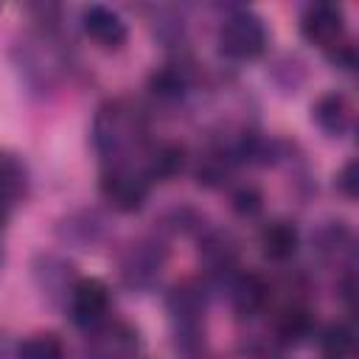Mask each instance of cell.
<instances>
[{"label":"cell","instance_id":"2","mask_svg":"<svg viewBox=\"0 0 359 359\" xmlns=\"http://www.w3.org/2000/svg\"><path fill=\"white\" fill-rule=\"evenodd\" d=\"M216 42H219L222 56L233 62H250L266 50V25L255 11L238 8L227 14L224 22L219 25Z\"/></svg>","mask_w":359,"mask_h":359},{"label":"cell","instance_id":"16","mask_svg":"<svg viewBox=\"0 0 359 359\" xmlns=\"http://www.w3.org/2000/svg\"><path fill=\"white\" fill-rule=\"evenodd\" d=\"M278 337L280 342H303L314 331V317L303 303H292L278 314Z\"/></svg>","mask_w":359,"mask_h":359},{"label":"cell","instance_id":"4","mask_svg":"<svg viewBox=\"0 0 359 359\" xmlns=\"http://www.w3.org/2000/svg\"><path fill=\"white\" fill-rule=\"evenodd\" d=\"M165 261H168L165 244L157 241V238H151V236H146V238H137V241L126 244V250L118 258V272H121V280L129 289L146 292L163 275Z\"/></svg>","mask_w":359,"mask_h":359},{"label":"cell","instance_id":"22","mask_svg":"<svg viewBox=\"0 0 359 359\" xmlns=\"http://www.w3.org/2000/svg\"><path fill=\"white\" fill-rule=\"evenodd\" d=\"M328 59H331V65H337V67H342V70H353L356 67V48L345 39L342 45H337L334 50H328L325 53Z\"/></svg>","mask_w":359,"mask_h":359},{"label":"cell","instance_id":"11","mask_svg":"<svg viewBox=\"0 0 359 359\" xmlns=\"http://www.w3.org/2000/svg\"><path fill=\"white\" fill-rule=\"evenodd\" d=\"M185 163H188V151H185L182 143H177V140H160L157 146H151L146 151L140 168L146 171V177L151 182H168V180H174V177L182 174Z\"/></svg>","mask_w":359,"mask_h":359},{"label":"cell","instance_id":"8","mask_svg":"<svg viewBox=\"0 0 359 359\" xmlns=\"http://www.w3.org/2000/svg\"><path fill=\"white\" fill-rule=\"evenodd\" d=\"M168 314L185 339H196L205 320V289L199 280H182L168 294Z\"/></svg>","mask_w":359,"mask_h":359},{"label":"cell","instance_id":"13","mask_svg":"<svg viewBox=\"0 0 359 359\" xmlns=\"http://www.w3.org/2000/svg\"><path fill=\"white\" fill-rule=\"evenodd\" d=\"M258 244H261L264 258H269V261H275V264H283V261H289V258L297 252V247H300V233H297V227H294L292 222L275 219V222H269V224L261 227Z\"/></svg>","mask_w":359,"mask_h":359},{"label":"cell","instance_id":"19","mask_svg":"<svg viewBox=\"0 0 359 359\" xmlns=\"http://www.w3.org/2000/svg\"><path fill=\"white\" fill-rule=\"evenodd\" d=\"M17 359H65V345L53 331H36L17 345Z\"/></svg>","mask_w":359,"mask_h":359},{"label":"cell","instance_id":"15","mask_svg":"<svg viewBox=\"0 0 359 359\" xmlns=\"http://www.w3.org/2000/svg\"><path fill=\"white\" fill-rule=\"evenodd\" d=\"M25 194H28L25 163L11 151H0V199L6 205H14V202L25 199Z\"/></svg>","mask_w":359,"mask_h":359},{"label":"cell","instance_id":"18","mask_svg":"<svg viewBox=\"0 0 359 359\" xmlns=\"http://www.w3.org/2000/svg\"><path fill=\"white\" fill-rule=\"evenodd\" d=\"M320 348L325 359H351L356 351V331L348 323H331L320 334Z\"/></svg>","mask_w":359,"mask_h":359},{"label":"cell","instance_id":"14","mask_svg":"<svg viewBox=\"0 0 359 359\" xmlns=\"http://www.w3.org/2000/svg\"><path fill=\"white\" fill-rule=\"evenodd\" d=\"M191 87V70L185 65H163L149 76V90L157 101H180Z\"/></svg>","mask_w":359,"mask_h":359},{"label":"cell","instance_id":"10","mask_svg":"<svg viewBox=\"0 0 359 359\" xmlns=\"http://www.w3.org/2000/svg\"><path fill=\"white\" fill-rule=\"evenodd\" d=\"M81 28L95 45L107 50H118L129 36L123 17L107 6H87L81 14Z\"/></svg>","mask_w":359,"mask_h":359},{"label":"cell","instance_id":"3","mask_svg":"<svg viewBox=\"0 0 359 359\" xmlns=\"http://www.w3.org/2000/svg\"><path fill=\"white\" fill-rule=\"evenodd\" d=\"M98 188H101L104 202L112 210L135 213L146 205L149 191H151V180L146 177V171L140 165H132L129 160H123V163H107Z\"/></svg>","mask_w":359,"mask_h":359},{"label":"cell","instance_id":"1","mask_svg":"<svg viewBox=\"0 0 359 359\" xmlns=\"http://www.w3.org/2000/svg\"><path fill=\"white\" fill-rule=\"evenodd\" d=\"M146 135V115L129 98H109L93 121V146L107 163H123Z\"/></svg>","mask_w":359,"mask_h":359},{"label":"cell","instance_id":"6","mask_svg":"<svg viewBox=\"0 0 359 359\" xmlns=\"http://www.w3.org/2000/svg\"><path fill=\"white\" fill-rule=\"evenodd\" d=\"M137 331L123 320H104L90 328L84 342L87 359H135L137 353Z\"/></svg>","mask_w":359,"mask_h":359},{"label":"cell","instance_id":"23","mask_svg":"<svg viewBox=\"0 0 359 359\" xmlns=\"http://www.w3.org/2000/svg\"><path fill=\"white\" fill-rule=\"evenodd\" d=\"M8 208H11V205H6V202L0 199V230H3V227H6V222H8Z\"/></svg>","mask_w":359,"mask_h":359},{"label":"cell","instance_id":"9","mask_svg":"<svg viewBox=\"0 0 359 359\" xmlns=\"http://www.w3.org/2000/svg\"><path fill=\"white\" fill-rule=\"evenodd\" d=\"M311 121L331 137H342L353 129L356 121V107L351 101V95L339 93V90H328L323 93L314 104H311Z\"/></svg>","mask_w":359,"mask_h":359},{"label":"cell","instance_id":"7","mask_svg":"<svg viewBox=\"0 0 359 359\" xmlns=\"http://www.w3.org/2000/svg\"><path fill=\"white\" fill-rule=\"evenodd\" d=\"M73 323L93 328L107 320L109 311V286L98 278H79L67 294Z\"/></svg>","mask_w":359,"mask_h":359},{"label":"cell","instance_id":"17","mask_svg":"<svg viewBox=\"0 0 359 359\" xmlns=\"http://www.w3.org/2000/svg\"><path fill=\"white\" fill-rule=\"evenodd\" d=\"M199 252H202V261H205L210 269H216V272L233 269V266H236V258H238L236 241H233L227 233H208Z\"/></svg>","mask_w":359,"mask_h":359},{"label":"cell","instance_id":"21","mask_svg":"<svg viewBox=\"0 0 359 359\" xmlns=\"http://www.w3.org/2000/svg\"><path fill=\"white\" fill-rule=\"evenodd\" d=\"M334 185H337V191H339L345 199H356V194H359V163H356V160H348V163L339 168Z\"/></svg>","mask_w":359,"mask_h":359},{"label":"cell","instance_id":"5","mask_svg":"<svg viewBox=\"0 0 359 359\" xmlns=\"http://www.w3.org/2000/svg\"><path fill=\"white\" fill-rule=\"evenodd\" d=\"M300 34L320 50H334L345 42V11L337 3H311L300 14Z\"/></svg>","mask_w":359,"mask_h":359},{"label":"cell","instance_id":"20","mask_svg":"<svg viewBox=\"0 0 359 359\" xmlns=\"http://www.w3.org/2000/svg\"><path fill=\"white\" fill-rule=\"evenodd\" d=\"M230 199H233V210L238 216H255L264 208V196H261V191L255 185H238Z\"/></svg>","mask_w":359,"mask_h":359},{"label":"cell","instance_id":"12","mask_svg":"<svg viewBox=\"0 0 359 359\" xmlns=\"http://www.w3.org/2000/svg\"><path fill=\"white\" fill-rule=\"evenodd\" d=\"M269 283L258 272H244L230 283V303L238 317H255L269 303Z\"/></svg>","mask_w":359,"mask_h":359}]
</instances>
